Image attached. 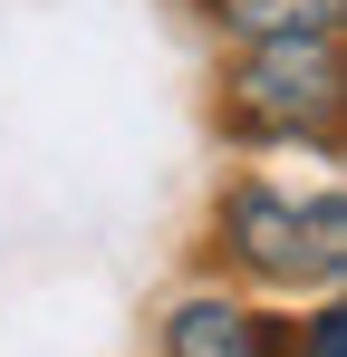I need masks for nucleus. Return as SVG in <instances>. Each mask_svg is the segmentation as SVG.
Here are the masks:
<instances>
[{"label": "nucleus", "mask_w": 347, "mask_h": 357, "mask_svg": "<svg viewBox=\"0 0 347 357\" xmlns=\"http://www.w3.org/2000/svg\"><path fill=\"white\" fill-rule=\"evenodd\" d=\"M338 29H299V39H241L222 68V126L241 145H299V135H338Z\"/></svg>", "instance_id": "obj_1"}, {"label": "nucleus", "mask_w": 347, "mask_h": 357, "mask_svg": "<svg viewBox=\"0 0 347 357\" xmlns=\"http://www.w3.org/2000/svg\"><path fill=\"white\" fill-rule=\"evenodd\" d=\"M213 232H222V261L241 271V280H261V290H328L347 261V213L338 193H309V203H289V193H270V183H231L222 213H213Z\"/></svg>", "instance_id": "obj_2"}, {"label": "nucleus", "mask_w": 347, "mask_h": 357, "mask_svg": "<svg viewBox=\"0 0 347 357\" xmlns=\"http://www.w3.org/2000/svg\"><path fill=\"white\" fill-rule=\"evenodd\" d=\"M164 357H289V328L231 290H183L164 309Z\"/></svg>", "instance_id": "obj_3"}, {"label": "nucleus", "mask_w": 347, "mask_h": 357, "mask_svg": "<svg viewBox=\"0 0 347 357\" xmlns=\"http://www.w3.org/2000/svg\"><path fill=\"white\" fill-rule=\"evenodd\" d=\"M347 0H213L231 39H299V29H338Z\"/></svg>", "instance_id": "obj_4"}, {"label": "nucleus", "mask_w": 347, "mask_h": 357, "mask_svg": "<svg viewBox=\"0 0 347 357\" xmlns=\"http://www.w3.org/2000/svg\"><path fill=\"white\" fill-rule=\"evenodd\" d=\"M299 357H347V309H338V299H318V309H309V328H299Z\"/></svg>", "instance_id": "obj_5"}]
</instances>
